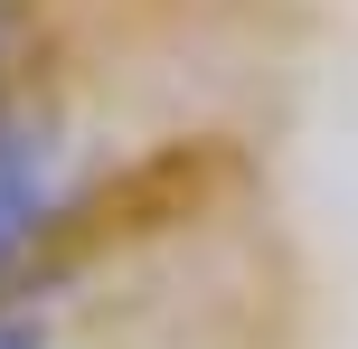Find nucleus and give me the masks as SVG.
<instances>
[{
    "label": "nucleus",
    "mask_w": 358,
    "mask_h": 349,
    "mask_svg": "<svg viewBox=\"0 0 358 349\" xmlns=\"http://www.w3.org/2000/svg\"><path fill=\"white\" fill-rule=\"evenodd\" d=\"M0 57H10V0H0Z\"/></svg>",
    "instance_id": "7ed1b4c3"
},
{
    "label": "nucleus",
    "mask_w": 358,
    "mask_h": 349,
    "mask_svg": "<svg viewBox=\"0 0 358 349\" xmlns=\"http://www.w3.org/2000/svg\"><path fill=\"white\" fill-rule=\"evenodd\" d=\"M0 349H48V321L19 312V302H0Z\"/></svg>",
    "instance_id": "f03ea898"
},
{
    "label": "nucleus",
    "mask_w": 358,
    "mask_h": 349,
    "mask_svg": "<svg viewBox=\"0 0 358 349\" xmlns=\"http://www.w3.org/2000/svg\"><path fill=\"white\" fill-rule=\"evenodd\" d=\"M66 189V142L48 113H0V274L38 245V227L57 218Z\"/></svg>",
    "instance_id": "f257e3e1"
}]
</instances>
